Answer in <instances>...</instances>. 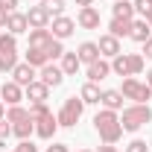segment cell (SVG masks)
<instances>
[{
	"label": "cell",
	"mask_w": 152,
	"mask_h": 152,
	"mask_svg": "<svg viewBox=\"0 0 152 152\" xmlns=\"http://www.w3.org/2000/svg\"><path fill=\"white\" fill-rule=\"evenodd\" d=\"M114 3H117V0H114Z\"/></svg>",
	"instance_id": "bcb514c9"
},
{
	"label": "cell",
	"mask_w": 152,
	"mask_h": 152,
	"mask_svg": "<svg viewBox=\"0 0 152 152\" xmlns=\"http://www.w3.org/2000/svg\"><path fill=\"white\" fill-rule=\"evenodd\" d=\"M32 132H35V120H32V117L12 123V134H15L18 140H29V134H32Z\"/></svg>",
	"instance_id": "7402d4cb"
},
{
	"label": "cell",
	"mask_w": 152,
	"mask_h": 152,
	"mask_svg": "<svg viewBox=\"0 0 152 152\" xmlns=\"http://www.w3.org/2000/svg\"><path fill=\"white\" fill-rule=\"evenodd\" d=\"M9 134H12V126H9V120L3 117V120H0V140H6Z\"/></svg>",
	"instance_id": "e575fe53"
},
{
	"label": "cell",
	"mask_w": 152,
	"mask_h": 152,
	"mask_svg": "<svg viewBox=\"0 0 152 152\" xmlns=\"http://www.w3.org/2000/svg\"><path fill=\"white\" fill-rule=\"evenodd\" d=\"M26 64H32L35 70H41L44 64H50L47 50H35V47H26Z\"/></svg>",
	"instance_id": "cb8c5ba5"
},
{
	"label": "cell",
	"mask_w": 152,
	"mask_h": 152,
	"mask_svg": "<svg viewBox=\"0 0 152 152\" xmlns=\"http://www.w3.org/2000/svg\"><path fill=\"white\" fill-rule=\"evenodd\" d=\"M6 18H9V12H6V9H0V26H6Z\"/></svg>",
	"instance_id": "ab89813d"
},
{
	"label": "cell",
	"mask_w": 152,
	"mask_h": 152,
	"mask_svg": "<svg viewBox=\"0 0 152 152\" xmlns=\"http://www.w3.org/2000/svg\"><path fill=\"white\" fill-rule=\"evenodd\" d=\"M47 56H50V61L64 56V47H61V41H58V38H53V41H50V47H47Z\"/></svg>",
	"instance_id": "4dcf8cb0"
},
{
	"label": "cell",
	"mask_w": 152,
	"mask_h": 152,
	"mask_svg": "<svg viewBox=\"0 0 152 152\" xmlns=\"http://www.w3.org/2000/svg\"><path fill=\"white\" fill-rule=\"evenodd\" d=\"M99 96H102V91L96 88V82H85V85H82V91H79V99H82L85 105H96V102H99Z\"/></svg>",
	"instance_id": "603a6c76"
},
{
	"label": "cell",
	"mask_w": 152,
	"mask_h": 152,
	"mask_svg": "<svg viewBox=\"0 0 152 152\" xmlns=\"http://www.w3.org/2000/svg\"><path fill=\"white\" fill-rule=\"evenodd\" d=\"M15 6H18V0H0V9H6V12H15Z\"/></svg>",
	"instance_id": "d590c367"
},
{
	"label": "cell",
	"mask_w": 152,
	"mask_h": 152,
	"mask_svg": "<svg viewBox=\"0 0 152 152\" xmlns=\"http://www.w3.org/2000/svg\"><path fill=\"white\" fill-rule=\"evenodd\" d=\"M129 38H132V41H137V44H143L146 38H152V26H149V23H146L143 18L132 20V29H129Z\"/></svg>",
	"instance_id": "ac0fdd59"
},
{
	"label": "cell",
	"mask_w": 152,
	"mask_h": 152,
	"mask_svg": "<svg viewBox=\"0 0 152 152\" xmlns=\"http://www.w3.org/2000/svg\"><path fill=\"white\" fill-rule=\"evenodd\" d=\"M35 67L32 64H26V61H20V64H15V70H12V82H18L20 88H26L29 82H35Z\"/></svg>",
	"instance_id": "4fadbf2b"
},
{
	"label": "cell",
	"mask_w": 152,
	"mask_h": 152,
	"mask_svg": "<svg viewBox=\"0 0 152 152\" xmlns=\"http://www.w3.org/2000/svg\"><path fill=\"white\" fill-rule=\"evenodd\" d=\"M23 96H26L29 102H47V96H50V88H47L41 79H35V82H29V85L23 88Z\"/></svg>",
	"instance_id": "5bb4252c"
},
{
	"label": "cell",
	"mask_w": 152,
	"mask_h": 152,
	"mask_svg": "<svg viewBox=\"0 0 152 152\" xmlns=\"http://www.w3.org/2000/svg\"><path fill=\"white\" fill-rule=\"evenodd\" d=\"M94 129H96V134L102 137V143H117V140L123 137L120 114H117V111H108V108L96 111V117H94Z\"/></svg>",
	"instance_id": "6da1fadb"
},
{
	"label": "cell",
	"mask_w": 152,
	"mask_h": 152,
	"mask_svg": "<svg viewBox=\"0 0 152 152\" xmlns=\"http://www.w3.org/2000/svg\"><path fill=\"white\" fill-rule=\"evenodd\" d=\"M82 111H85V102H82L79 96H67V99L61 102L58 114H56L58 126H64V129H73L76 123H79V117H82Z\"/></svg>",
	"instance_id": "5b68a950"
},
{
	"label": "cell",
	"mask_w": 152,
	"mask_h": 152,
	"mask_svg": "<svg viewBox=\"0 0 152 152\" xmlns=\"http://www.w3.org/2000/svg\"><path fill=\"white\" fill-rule=\"evenodd\" d=\"M96 47H99V56H105V58H114L123 53L120 50V38H114V35H99Z\"/></svg>",
	"instance_id": "2e32d148"
},
{
	"label": "cell",
	"mask_w": 152,
	"mask_h": 152,
	"mask_svg": "<svg viewBox=\"0 0 152 152\" xmlns=\"http://www.w3.org/2000/svg\"><path fill=\"white\" fill-rule=\"evenodd\" d=\"M79 64H82V61H79V56H76V53H64L58 67H61V73H64V76H76Z\"/></svg>",
	"instance_id": "4316f807"
},
{
	"label": "cell",
	"mask_w": 152,
	"mask_h": 152,
	"mask_svg": "<svg viewBox=\"0 0 152 152\" xmlns=\"http://www.w3.org/2000/svg\"><path fill=\"white\" fill-rule=\"evenodd\" d=\"M129 29H132V20L123 18H111V23H108V35L114 38H129Z\"/></svg>",
	"instance_id": "d4e9b609"
},
{
	"label": "cell",
	"mask_w": 152,
	"mask_h": 152,
	"mask_svg": "<svg viewBox=\"0 0 152 152\" xmlns=\"http://www.w3.org/2000/svg\"><path fill=\"white\" fill-rule=\"evenodd\" d=\"M50 20H53V15L44 9V3H41V6H29V12H26V23H29L32 29H47Z\"/></svg>",
	"instance_id": "52a82bcc"
},
{
	"label": "cell",
	"mask_w": 152,
	"mask_h": 152,
	"mask_svg": "<svg viewBox=\"0 0 152 152\" xmlns=\"http://www.w3.org/2000/svg\"><path fill=\"white\" fill-rule=\"evenodd\" d=\"M120 94L126 96V99H132V102H149V99H152V88L146 85V82L134 79V76H126Z\"/></svg>",
	"instance_id": "8992f818"
},
{
	"label": "cell",
	"mask_w": 152,
	"mask_h": 152,
	"mask_svg": "<svg viewBox=\"0 0 152 152\" xmlns=\"http://www.w3.org/2000/svg\"><path fill=\"white\" fill-rule=\"evenodd\" d=\"M146 85H149V88H152V67H149V70H146Z\"/></svg>",
	"instance_id": "7bdbcfd3"
},
{
	"label": "cell",
	"mask_w": 152,
	"mask_h": 152,
	"mask_svg": "<svg viewBox=\"0 0 152 152\" xmlns=\"http://www.w3.org/2000/svg\"><path fill=\"white\" fill-rule=\"evenodd\" d=\"M114 18H123V20H134V3H129V0H117L111 6Z\"/></svg>",
	"instance_id": "484cf974"
},
{
	"label": "cell",
	"mask_w": 152,
	"mask_h": 152,
	"mask_svg": "<svg viewBox=\"0 0 152 152\" xmlns=\"http://www.w3.org/2000/svg\"><path fill=\"white\" fill-rule=\"evenodd\" d=\"M12 152H38V146L32 143V140H20V143H18Z\"/></svg>",
	"instance_id": "836d02e7"
},
{
	"label": "cell",
	"mask_w": 152,
	"mask_h": 152,
	"mask_svg": "<svg viewBox=\"0 0 152 152\" xmlns=\"http://www.w3.org/2000/svg\"><path fill=\"white\" fill-rule=\"evenodd\" d=\"M96 152H120V149H117L114 143H102V146H99V149H96Z\"/></svg>",
	"instance_id": "f35d334b"
},
{
	"label": "cell",
	"mask_w": 152,
	"mask_h": 152,
	"mask_svg": "<svg viewBox=\"0 0 152 152\" xmlns=\"http://www.w3.org/2000/svg\"><path fill=\"white\" fill-rule=\"evenodd\" d=\"M79 152H91V149H79Z\"/></svg>",
	"instance_id": "f6af8a7d"
},
{
	"label": "cell",
	"mask_w": 152,
	"mask_h": 152,
	"mask_svg": "<svg viewBox=\"0 0 152 152\" xmlns=\"http://www.w3.org/2000/svg\"><path fill=\"white\" fill-rule=\"evenodd\" d=\"M76 6L82 9V6H94V0H76Z\"/></svg>",
	"instance_id": "60d3db41"
},
{
	"label": "cell",
	"mask_w": 152,
	"mask_h": 152,
	"mask_svg": "<svg viewBox=\"0 0 152 152\" xmlns=\"http://www.w3.org/2000/svg\"><path fill=\"white\" fill-rule=\"evenodd\" d=\"M108 73H111V61H105L102 56L88 64V82H102Z\"/></svg>",
	"instance_id": "9a60e30c"
},
{
	"label": "cell",
	"mask_w": 152,
	"mask_h": 152,
	"mask_svg": "<svg viewBox=\"0 0 152 152\" xmlns=\"http://www.w3.org/2000/svg\"><path fill=\"white\" fill-rule=\"evenodd\" d=\"M53 38H58V41H64V38H70L76 32V20L67 18V15H58V18H53Z\"/></svg>",
	"instance_id": "ba28073f"
},
{
	"label": "cell",
	"mask_w": 152,
	"mask_h": 152,
	"mask_svg": "<svg viewBox=\"0 0 152 152\" xmlns=\"http://www.w3.org/2000/svg\"><path fill=\"white\" fill-rule=\"evenodd\" d=\"M26 117H29V108H20V105H9V111H6L9 123H18V120H26Z\"/></svg>",
	"instance_id": "83f0119b"
},
{
	"label": "cell",
	"mask_w": 152,
	"mask_h": 152,
	"mask_svg": "<svg viewBox=\"0 0 152 152\" xmlns=\"http://www.w3.org/2000/svg\"><path fill=\"white\" fill-rule=\"evenodd\" d=\"M47 114H50L47 102H32V105H29V117H32V120H41V117H47Z\"/></svg>",
	"instance_id": "f546056e"
},
{
	"label": "cell",
	"mask_w": 152,
	"mask_h": 152,
	"mask_svg": "<svg viewBox=\"0 0 152 152\" xmlns=\"http://www.w3.org/2000/svg\"><path fill=\"white\" fill-rule=\"evenodd\" d=\"M47 152H70V149H67V143H53V146H47Z\"/></svg>",
	"instance_id": "8d00e7d4"
},
{
	"label": "cell",
	"mask_w": 152,
	"mask_h": 152,
	"mask_svg": "<svg viewBox=\"0 0 152 152\" xmlns=\"http://www.w3.org/2000/svg\"><path fill=\"white\" fill-rule=\"evenodd\" d=\"M26 15L23 12H9V18H6V26L3 29H9L12 35H20V32H26Z\"/></svg>",
	"instance_id": "d6986e66"
},
{
	"label": "cell",
	"mask_w": 152,
	"mask_h": 152,
	"mask_svg": "<svg viewBox=\"0 0 152 152\" xmlns=\"http://www.w3.org/2000/svg\"><path fill=\"white\" fill-rule=\"evenodd\" d=\"M6 117V105H3V99H0V120Z\"/></svg>",
	"instance_id": "ee69618b"
},
{
	"label": "cell",
	"mask_w": 152,
	"mask_h": 152,
	"mask_svg": "<svg viewBox=\"0 0 152 152\" xmlns=\"http://www.w3.org/2000/svg\"><path fill=\"white\" fill-rule=\"evenodd\" d=\"M76 23L82 29H99V12H96L94 6H82L76 12Z\"/></svg>",
	"instance_id": "9c48e42d"
},
{
	"label": "cell",
	"mask_w": 152,
	"mask_h": 152,
	"mask_svg": "<svg viewBox=\"0 0 152 152\" xmlns=\"http://www.w3.org/2000/svg\"><path fill=\"white\" fill-rule=\"evenodd\" d=\"M76 56H79V61H82V64H91V61H96V58H99V47H96L94 41H85V44H79Z\"/></svg>",
	"instance_id": "44dd1931"
},
{
	"label": "cell",
	"mask_w": 152,
	"mask_h": 152,
	"mask_svg": "<svg viewBox=\"0 0 152 152\" xmlns=\"http://www.w3.org/2000/svg\"><path fill=\"white\" fill-rule=\"evenodd\" d=\"M38 76H41V82H44L47 88H58V85L64 82V73H61V67H56L53 61H50V64H44V67L38 70Z\"/></svg>",
	"instance_id": "30bf717a"
},
{
	"label": "cell",
	"mask_w": 152,
	"mask_h": 152,
	"mask_svg": "<svg viewBox=\"0 0 152 152\" xmlns=\"http://www.w3.org/2000/svg\"><path fill=\"white\" fill-rule=\"evenodd\" d=\"M123 99H126V96L120 94V91L108 88V91H102V96H99V105L108 108V111H120V108H123Z\"/></svg>",
	"instance_id": "e0dca14e"
},
{
	"label": "cell",
	"mask_w": 152,
	"mask_h": 152,
	"mask_svg": "<svg viewBox=\"0 0 152 152\" xmlns=\"http://www.w3.org/2000/svg\"><path fill=\"white\" fill-rule=\"evenodd\" d=\"M44 3V9L53 15V18H58V15H64V0H41Z\"/></svg>",
	"instance_id": "f1b7e54d"
},
{
	"label": "cell",
	"mask_w": 152,
	"mask_h": 152,
	"mask_svg": "<svg viewBox=\"0 0 152 152\" xmlns=\"http://www.w3.org/2000/svg\"><path fill=\"white\" fill-rule=\"evenodd\" d=\"M152 120V108L146 102H132V105H126L123 114H120V126H123V132H137L140 126H146Z\"/></svg>",
	"instance_id": "7a4b0ae2"
},
{
	"label": "cell",
	"mask_w": 152,
	"mask_h": 152,
	"mask_svg": "<svg viewBox=\"0 0 152 152\" xmlns=\"http://www.w3.org/2000/svg\"><path fill=\"white\" fill-rule=\"evenodd\" d=\"M149 9H152V0H134V12L137 15H146Z\"/></svg>",
	"instance_id": "d6a6232c"
},
{
	"label": "cell",
	"mask_w": 152,
	"mask_h": 152,
	"mask_svg": "<svg viewBox=\"0 0 152 152\" xmlns=\"http://www.w3.org/2000/svg\"><path fill=\"white\" fill-rule=\"evenodd\" d=\"M0 99L6 105H18L20 99H23V88H20L18 82H3L0 85Z\"/></svg>",
	"instance_id": "8fae6325"
},
{
	"label": "cell",
	"mask_w": 152,
	"mask_h": 152,
	"mask_svg": "<svg viewBox=\"0 0 152 152\" xmlns=\"http://www.w3.org/2000/svg\"><path fill=\"white\" fill-rule=\"evenodd\" d=\"M50 41H53V32H50V29H29V47H35V50H47Z\"/></svg>",
	"instance_id": "ffe728a7"
},
{
	"label": "cell",
	"mask_w": 152,
	"mask_h": 152,
	"mask_svg": "<svg viewBox=\"0 0 152 152\" xmlns=\"http://www.w3.org/2000/svg\"><path fill=\"white\" fill-rule=\"evenodd\" d=\"M143 53H146L143 58H152V38H146V41H143Z\"/></svg>",
	"instance_id": "74e56055"
},
{
	"label": "cell",
	"mask_w": 152,
	"mask_h": 152,
	"mask_svg": "<svg viewBox=\"0 0 152 152\" xmlns=\"http://www.w3.org/2000/svg\"><path fill=\"white\" fill-rule=\"evenodd\" d=\"M126 152H149V146H146V140H132L126 146Z\"/></svg>",
	"instance_id": "1f68e13d"
},
{
	"label": "cell",
	"mask_w": 152,
	"mask_h": 152,
	"mask_svg": "<svg viewBox=\"0 0 152 152\" xmlns=\"http://www.w3.org/2000/svg\"><path fill=\"white\" fill-rule=\"evenodd\" d=\"M18 64V35L0 32V70L12 73Z\"/></svg>",
	"instance_id": "277c9868"
},
{
	"label": "cell",
	"mask_w": 152,
	"mask_h": 152,
	"mask_svg": "<svg viewBox=\"0 0 152 152\" xmlns=\"http://www.w3.org/2000/svg\"><path fill=\"white\" fill-rule=\"evenodd\" d=\"M58 129V120L53 117V114H47V117H41V120H35V134L41 137V140H53V134H56Z\"/></svg>",
	"instance_id": "7c38bea8"
},
{
	"label": "cell",
	"mask_w": 152,
	"mask_h": 152,
	"mask_svg": "<svg viewBox=\"0 0 152 152\" xmlns=\"http://www.w3.org/2000/svg\"><path fill=\"white\" fill-rule=\"evenodd\" d=\"M143 20H146V23H149V26H152V9H149V12H146V15H143Z\"/></svg>",
	"instance_id": "b9f144b4"
},
{
	"label": "cell",
	"mask_w": 152,
	"mask_h": 152,
	"mask_svg": "<svg viewBox=\"0 0 152 152\" xmlns=\"http://www.w3.org/2000/svg\"><path fill=\"white\" fill-rule=\"evenodd\" d=\"M143 67H146L143 53H120L111 58V73L117 76H137Z\"/></svg>",
	"instance_id": "3957f363"
}]
</instances>
